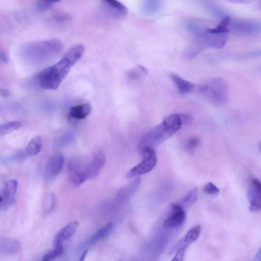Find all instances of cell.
I'll list each match as a JSON object with an SVG mask.
<instances>
[{
  "instance_id": "6da1fadb",
  "label": "cell",
  "mask_w": 261,
  "mask_h": 261,
  "mask_svg": "<svg viewBox=\"0 0 261 261\" xmlns=\"http://www.w3.org/2000/svg\"><path fill=\"white\" fill-rule=\"evenodd\" d=\"M80 44L72 46L57 63L44 69L36 77L38 85L44 90L54 91L68 75L72 67L79 61L84 52Z\"/></svg>"
},
{
  "instance_id": "7a4b0ae2",
  "label": "cell",
  "mask_w": 261,
  "mask_h": 261,
  "mask_svg": "<svg viewBox=\"0 0 261 261\" xmlns=\"http://www.w3.org/2000/svg\"><path fill=\"white\" fill-rule=\"evenodd\" d=\"M192 121L191 116L184 114H173L164 118L163 122L150 130L142 138L140 149L152 148L165 142L177 132L183 125Z\"/></svg>"
},
{
  "instance_id": "3957f363",
  "label": "cell",
  "mask_w": 261,
  "mask_h": 261,
  "mask_svg": "<svg viewBox=\"0 0 261 261\" xmlns=\"http://www.w3.org/2000/svg\"><path fill=\"white\" fill-rule=\"evenodd\" d=\"M62 43L56 39L28 44L22 49L23 56L29 61L42 63L49 61L62 52Z\"/></svg>"
},
{
  "instance_id": "277c9868",
  "label": "cell",
  "mask_w": 261,
  "mask_h": 261,
  "mask_svg": "<svg viewBox=\"0 0 261 261\" xmlns=\"http://www.w3.org/2000/svg\"><path fill=\"white\" fill-rule=\"evenodd\" d=\"M230 21V18L226 16L216 27L201 31L200 37L206 48L220 49L225 46L229 38Z\"/></svg>"
},
{
  "instance_id": "5b68a950",
  "label": "cell",
  "mask_w": 261,
  "mask_h": 261,
  "mask_svg": "<svg viewBox=\"0 0 261 261\" xmlns=\"http://www.w3.org/2000/svg\"><path fill=\"white\" fill-rule=\"evenodd\" d=\"M208 86L206 94L208 100L217 106L226 104L229 98V88L225 80L221 78H213L206 84Z\"/></svg>"
},
{
  "instance_id": "8992f818",
  "label": "cell",
  "mask_w": 261,
  "mask_h": 261,
  "mask_svg": "<svg viewBox=\"0 0 261 261\" xmlns=\"http://www.w3.org/2000/svg\"><path fill=\"white\" fill-rule=\"evenodd\" d=\"M141 150L143 160L138 166L132 169L127 173V178L128 179L148 173L156 166L157 158L156 152L154 149L147 147Z\"/></svg>"
},
{
  "instance_id": "52a82bcc",
  "label": "cell",
  "mask_w": 261,
  "mask_h": 261,
  "mask_svg": "<svg viewBox=\"0 0 261 261\" xmlns=\"http://www.w3.org/2000/svg\"><path fill=\"white\" fill-rule=\"evenodd\" d=\"M229 30L237 35H252L260 32L261 25L254 21L231 20L230 19Z\"/></svg>"
},
{
  "instance_id": "ba28073f",
  "label": "cell",
  "mask_w": 261,
  "mask_h": 261,
  "mask_svg": "<svg viewBox=\"0 0 261 261\" xmlns=\"http://www.w3.org/2000/svg\"><path fill=\"white\" fill-rule=\"evenodd\" d=\"M103 12L114 19H122L128 14V9L118 0H101Z\"/></svg>"
},
{
  "instance_id": "9c48e42d",
  "label": "cell",
  "mask_w": 261,
  "mask_h": 261,
  "mask_svg": "<svg viewBox=\"0 0 261 261\" xmlns=\"http://www.w3.org/2000/svg\"><path fill=\"white\" fill-rule=\"evenodd\" d=\"M247 197L250 203L249 210L253 212L259 211L261 209V186L258 180H251Z\"/></svg>"
},
{
  "instance_id": "30bf717a",
  "label": "cell",
  "mask_w": 261,
  "mask_h": 261,
  "mask_svg": "<svg viewBox=\"0 0 261 261\" xmlns=\"http://www.w3.org/2000/svg\"><path fill=\"white\" fill-rule=\"evenodd\" d=\"M171 215L163 224L166 229L174 228L181 226L184 222L186 214L183 207L179 204H172L171 205Z\"/></svg>"
},
{
  "instance_id": "8fae6325",
  "label": "cell",
  "mask_w": 261,
  "mask_h": 261,
  "mask_svg": "<svg viewBox=\"0 0 261 261\" xmlns=\"http://www.w3.org/2000/svg\"><path fill=\"white\" fill-rule=\"evenodd\" d=\"M79 222L76 220L72 221L61 230L55 235L53 240V246L55 248L62 247L63 242L72 237L79 227Z\"/></svg>"
},
{
  "instance_id": "7c38bea8",
  "label": "cell",
  "mask_w": 261,
  "mask_h": 261,
  "mask_svg": "<svg viewBox=\"0 0 261 261\" xmlns=\"http://www.w3.org/2000/svg\"><path fill=\"white\" fill-rule=\"evenodd\" d=\"M64 162L62 154H58L51 157L46 164L45 173L46 177L52 179L59 175L63 169Z\"/></svg>"
},
{
  "instance_id": "4fadbf2b",
  "label": "cell",
  "mask_w": 261,
  "mask_h": 261,
  "mask_svg": "<svg viewBox=\"0 0 261 261\" xmlns=\"http://www.w3.org/2000/svg\"><path fill=\"white\" fill-rule=\"evenodd\" d=\"M105 156L103 152H99L95 154L91 163L85 168L88 179H94L98 176L105 165Z\"/></svg>"
},
{
  "instance_id": "5bb4252c",
  "label": "cell",
  "mask_w": 261,
  "mask_h": 261,
  "mask_svg": "<svg viewBox=\"0 0 261 261\" xmlns=\"http://www.w3.org/2000/svg\"><path fill=\"white\" fill-rule=\"evenodd\" d=\"M67 168L70 173V180L75 186H79L88 179L85 169H82L77 161H70Z\"/></svg>"
},
{
  "instance_id": "9a60e30c",
  "label": "cell",
  "mask_w": 261,
  "mask_h": 261,
  "mask_svg": "<svg viewBox=\"0 0 261 261\" xmlns=\"http://www.w3.org/2000/svg\"><path fill=\"white\" fill-rule=\"evenodd\" d=\"M17 182L15 180H10L5 183L4 189L3 202L6 206L13 204L17 188Z\"/></svg>"
},
{
  "instance_id": "2e32d148",
  "label": "cell",
  "mask_w": 261,
  "mask_h": 261,
  "mask_svg": "<svg viewBox=\"0 0 261 261\" xmlns=\"http://www.w3.org/2000/svg\"><path fill=\"white\" fill-rule=\"evenodd\" d=\"M170 76L180 93L184 94H188L196 90V85L183 79L179 75L172 73Z\"/></svg>"
},
{
  "instance_id": "e0dca14e",
  "label": "cell",
  "mask_w": 261,
  "mask_h": 261,
  "mask_svg": "<svg viewBox=\"0 0 261 261\" xmlns=\"http://www.w3.org/2000/svg\"><path fill=\"white\" fill-rule=\"evenodd\" d=\"M201 231V227L199 225L190 229L186 233L184 238H183L176 245L175 249L177 250L180 247L183 246L186 248L192 243H194L199 238Z\"/></svg>"
},
{
  "instance_id": "ac0fdd59",
  "label": "cell",
  "mask_w": 261,
  "mask_h": 261,
  "mask_svg": "<svg viewBox=\"0 0 261 261\" xmlns=\"http://www.w3.org/2000/svg\"><path fill=\"white\" fill-rule=\"evenodd\" d=\"M92 110V106L89 103L77 105L71 108L70 116L76 120H82L88 117Z\"/></svg>"
},
{
  "instance_id": "d6986e66",
  "label": "cell",
  "mask_w": 261,
  "mask_h": 261,
  "mask_svg": "<svg viewBox=\"0 0 261 261\" xmlns=\"http://www.w3.org/2000/svg\"><path fill=\"white\" fill-rule=\"evenodd\" d=\"M141 11L145 15H151L156 13L160 6V0H141Z\"/></svg>"
},
{
  "instance_id": "ffe728a7",
  "label": "cell",
  "mask_w": 261,
  "mask_h": 261,
  "mask_svg": "<svg viewBox=\"0 0 261 261\" xmlns=\"http://www.w3.org/2000/svg\"><path fill=\"white\" fill-rule=\"evenodd\" d=\"M43 141L40 137H37L33 138L29 143L26 152L30 156H35L39 153L42 149Z\"/></svg>"
},
{
  "instance_id": "44dd1931",
  "label": "cell",
  "mask_w": 261,
  "mask_h": 261,
  "mask_svg": "<svg viewBox=\"0 0 261 261\" xmlns=\"http://www.w3.org/2000/svg\"><path fill=\"white\" fill-rule=\"evenodd\" d=\"M112 228L111 222L106 224L105 226L100 229L91 238L88 242L89 245H92L96 243L99 240L107 236L111 231Z\"/></svg>"
},
{
  "instance_id": "7402d4cb",
  "label": "cell",
  "mask_w": 261,
  "mask_h": 261,
  "mask_svg": "<svg viewBox=\"0 0 261 261\" xmlns=\"http://www.w3.org/2000/svg\"><path fill=\"white\" fill-rule=\"evenodd\" d=\"M199 189L194 188L191 189L187 194L179 201V205L182 207H190L197 201L198 197Z\"/></svg>"
},
{
  "instance_id": "603a6c76",
  "label": "cell",
  "mask_w": 261,
  "mask_h": 261,
  "mask_svg": "<svg viewBox=\"0 0 261 261\" xmlns=\"http://www.w3.org/2000/svg\"><path fill=\"white\" fill-rule=\"evenodd\" d=\"M148 74V70L141 65L133 67L127 73L128 78L131 80H138Z\"/></svg>"
},
{
  "instance_id": "cb8c5ba5",
  "label": "cell",
  "mask_w": 261,
  "mask_h": 261,
  "mask_svg": "<svg viewBox=\"0 0 261 261\" xmlns=\"http://www.w3.org/2000/svg\"><path fill=\"white\" fill-rule=\"evenodd\" d=\"M21 123L16 121L0 125V136L18 129L21 127Z\"/></svg>"
},
{
  "instance_id": "d4e9b609",
  "label": "cell",
  "mask_w": 261,
  "mask_h": 261,
  "mask_svg": "<svg viewBox=\"0 0 261 261\" xmlns=\"http://www.w3.org/2000/svg\"><path fill=\"white\" fill-rule=\"evenodd\" d=\"M61 0H37L36 8L38 11L45 12L50 9L56 2Z\"/></svg>"
},
{
  "instance_id": "484cf974",
  "label": "cell",
  "mask_w": 261,
  "mask_h": 261,
  "mask_svg": "<svg viewBox=\"0 0 261 261\" xmlns=\"http://www.w3.org/2000/svg\"><path fill=\"white\" fill-rule=\"evenodd\" d=\"M200 143V139L197 137H192L187 141L185 149L188 153H193L199 146Z\"/></svg>"
},
{
  "instance_id": "4316f807",
  "label": "cell",
  "mask_w": 261,
  "mask_h": 261,
  "mask_svg": "<svg viewBox=\"0 0 261 261\" xmlns=\"http://www.w3.org/2000/svg\"><path fill=\"white\" fill-rule=\"evenodd\" d=\"M63 251V248H54L53 250L50 251V252L47 253L43 257V261H48L54 260L56 258L61 256L62 254Z\"/></svg>"
},
{
  "instance_id": "83f0119b",
  "label": "cell",
  "mask_w": 261,
  "mask_h": 261,
  "mask_svg": "<svg viewBox=\"0 0 261 261\" xmlns=\"http://www.w3.org/2000/svg\"><path fill=\"white\" fill-rule=\"evenodd\" d=\"M203 191L207 194L212 196H217L220 192L219 189L214 183L209 182L203 188Z\"/></svg>"
},
{
  "instance_id": "f1b7e54d",
  "label": "cell",
  "mask_w": 261,
  "mask_h": 261,
  "mask_svg": "<svg viewBox=\"0 0 261 261\" xmlns=\"http://www.w3.org/2000/svg\"><path fill=\"white\" fill-rule=\"evenodd\" d=\"M73 137L71 135H66L58 139L55 144L56 148H60L67 146L72 141Z\"/></svg>"
},
{
  "instance_id": "f546056e",
  "label": "cell",
  "mask_w": 261,
  "mask_h": 261,
  "mask_svg": "<svg viewBox=\"0 0 261 261\" xmlns=\"http://www.w3.org/2000/svg\"><path fill=\"white\" fill-rule=\"evenodd\" d=\"M186 247H181L179 248H178L177 250L176 254L174 257V258L172 260L173 261H182L183 260L184 258L186 251L187 250Z\"/></svg>"
},
{
  "instance_id": "4dcf8cb0",
  "label": "cell",
  "mask_w": 261,
  "mask_h": 261,
  "mask_svg": "<svg viewBox=\"0 0 261 261\" xmlns=\"http://www.w3.org/2000/svg\"><path fill=\"white\" fill-rule=\"evenodd\" d=\"M49 200V202H48V206L46 208L47 213H50L51 212H52L55 205L56 197L53 194V193H52V194L50 195Z\"/></svg>"
},
{
  "instance_id": "1f68e13d",
  "label": "cell",
  "mask_w": 261,
  "mask_h": 261,
  "mask_svg": "<svg viewBox=\"0 0 261 261\" xmlns=\"http://www.w3.org/2000/svg\"><path fill=\"white\" fill-rule=\"evenodd\" d=\"M226 1L239 4H248L253 2L254 0H226Z\"/></svg>"
},
{
  "instance_id": "d6a6232c",
  "label": "cell",
  "mask_w": 261,
  "mask_h": 261,
  "mask_svg": "<svg viewBox=\"0 0 261 261\" xmlns=\"http://www.w3.org/2000/svg\"><path fill=\"white\" fill-rule=\"evenodd\" d=\"M10 95V92H9V91L5 89H0V95H1L3 98H8Z\"/></svg>"
},
{
  "instance_id": "836d02e7",
  "label": "cell",
  "mask_w": 261,
  "mask_h": 261,
  "mask_svg": "<svg viewBox=\"0 0 261 261\" xmlns=\"http://www.w3.org/2000/svg\"><path fill=\"white\" fill-rule=\"evenodd\" d=\"M0 58L4 62H7L8 61V57L4 53L0 52Z\"/></svg>"
},
{
  "instance_id": "e575fe53",
  "label": "cell",
  "mask_w": 261,
  "mask_h": 261,
  "mask_svg": "<svg viewBox=\"0 0 261 261\" xmlns=\"http://www.w3.org/2000/svg\"><path fill=\"white\" fill-rule=\"evenodd\" d=\"M261 260V248L259 249L258 252L257 253L255 257V261H260Z\"/></svg>"
},
{
  "instance_id": "d590c367",
  "label": "cell",
  "mask_w": 261,
  "mask_h": 261,
  "mask_svg": "<svg viewBox=\"0 0 261 261\" xmlns=\"http://www.w3.org/2000/svg\"><path fill=\"white\" fill-rule=\"evenodd\" d=\"M88 250H86L85 251H84V253H83V255L82 256L81 258V259L80 260L81 261H84L86 256V255L87 254H88Z\"/></svg>"
},
{
  "instance_id": "8d00e7d4",
  "label": "cell",
  "mask_w": 261,
  "mask_h": 261,
  "mask_svg": "<svg viewBox=\"0 0 261 261\" xmlns=\"http://www.w3.org/2000/svg\"><path fill=\"white\" fill-rule=\"evenodd\" d=\"M3 202V198L0 196V205L2 204V203Z\"/></svg>"
}]
</instances>
